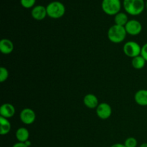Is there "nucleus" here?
I'll use <instances>...</instances> for the list:
<instances>
[{
	"label": "nucleus",
	"instance_id": "obj_1",
	"mask_svg": "<svg viewBox=\"0 0 147 147\" xmlns=\"http://www.w3.org/2000/svg\"><path fill=\"white\" fill-rule=\"evenodd\" d=\"M123 7L127 14L137 16L142 14L146 7L144 0H123Z\"/></svg>",
	"mask_w": 147,
	"mask_h": 147
},
{
	"label": "nucleus",
	"instance_id": "obj_2",
	"mask_svg": "<svg viewBox=\"0 0 147 147\" xmlns=\"http://www.w3.org/2000/svg\"><path fill=\"white\" fill-rule=\"evenodd\" d=\"M127 32L126 31L125 27L123 26L114 25L111 26L108 31V38L111 42L113 43H121L126 39Z\"/></svg>",
	"mask_w": 147,
	"mask_h": 147
},
{
	"label": "nucleus",
	"instance_id": "obj_3",
	"mask_svg": "<svg viewBox=\"0 0 147 147\" xmlns=\"http://www.w3.org/2000/svg\"><path fill=\"white\" fill-rule=\"evenodd\" d=\"M47 16L52 19H60L65 13V7L62 2L54 1L49 3L46 7Z\"/></svg>",
	"mask_w": 147,
	"mask_h": 147
},
{
	"label": "nucleus",
	"instance_id": "obj_4",
	"mask_svg": "<svg viewBox=\"0 0 147 147\" xmlns=\"http://www.w3.org/2000/svg\"><path fill=\"white\" fill-rule=\"evenodd\" d=\"M101 8L108 15L115 16L120 12L121 2V0H103L101 3Z\"/></svg>",
	"mask_w": 147,
	"mask_h": 147
},
{
	"label": "nucleus",
	"instance_id": "obj_5",
	"mask_svg": "<svg viewBox=\"0 0 147 147\" xmlns=\"http://www.w3.org/2000/svg\"><path fill=\"white\" fill-rule=\"evenodd\" d=\"M123 51L127 57L134 58V57L141 55L142 47L136 42L129 41L125 43L123 45Z\"/></svg>",
	"mask_w": 147,
	"mask_h": 147
},
{
	"label": "nucleus",
	"instance_id": "obj_6",
	"mask_svg": "<svg viewBox=\"0 0 147 147\" xmlns=\"http://www.w3.org/2000/svg\"><path fill=\"white\" fill-rule=\"evenodd\" d=\"M125 29L128 34L136 36L140 34L142 31V25L139 21L136 20H129L125 25Z\"/></svg>",
	"mask_w": 147,
	"mask_h": 147
},
{
	"label": "nucleus",
	"instance_id": "obj_7",
	"mask_svg": "<svg viewBox=\"0 0 147 147\" xmlns=\"http://www.w3.org/2000/svg\"><path fill=\"white\" fill-rule=\"evenodd\" d=\"M20 119L23 123L26 125H30L34 122L36 119L35 112L32 109L26 108L24 109L20 114Z\"/></svg>",
	"mask_w": 147,
	"mask_h": 147
},
{
	"label": "nucleus",
	"instance_id": "obj_8",
	"mask_svg": "<svg viewBox=\"0 0 147 147\" xmlns=\"http://www.w3.org/2000/svg\"><path fill=\"white\" fill-rule=\"evenodd\" d=\"M96 109L98 117L100 118V119H103V120L108 119L112 114L111 107L107 103H99V105Z\"/></svg>",
	"mask_w": 147,
	"mask_h": 147
},
{
	"label": "nucleus",
	"instance_id": "obj_9",
	"mask_svg": "<svg viewBox=\"0 0 147 147\" xmlns=\"http://www.w3.org/2000/svg\"><path fill=\"white\" fill-rule=\"evenodd\" d=\"M31 15L33 19L37 21H40L47 16V9L43 5L34 6L31 11Z\"/></svg>",
	"mask_w": 147,
	"mask_h": 147
},
{
	"label": "nucleus",
	"instance_id": "obj_10",
	"mask_svg": "<svg viewBox=\"0 0 147 147\" xmlns=\"http://www.w3.org/2000/svg\"><path fill=\"white\" fill-rule=\"evenodd\" d=\"M14 114H15V109L13 105L9 103H6L1 105V108H0V115L1 117L8 119L13 117Z\"/></svg>",
	"mask_w": 147,
	"mask_h": 147
},
{
	"label": "nucleus",
	"instance_id": "obj_11",
	"mask_svg": "<svg viewBox=\"0 0 147 147\" xmlns=\"http://www.w3.org/2000/svg\"><path fill=\"white\" fill-rule=\"evenodd\" d=\"M83 103L86 107L90 109H96L99 105L98 98L94 94H91V93H89L84 96Z\"/></svg>",
	"mask_w": 147,
	"mask_h": 147
},
{
	"label": "nucleus",
	"instance_id": "obj_12",
	"mask_svg": "<svg viewBox=\"0 0 147 147\" xmlns=\"http://www.w3.org/2000/svg\"><path fill=\"white\" fill-rule=\"evenodd\" d=\"M14 50V44L9 39H2L0 41V51L2 54L9 55Z\"/></svg>",
	"mask_w": 147,
	"mask_h": 147
},
{
	"label": "nucleus",
	"instance_id": "obj_13",
	"mask_svg": "<svg viewBox=\"0 0 147 147\" xmlns=\"http://www.w3.org/2000/svg\"><path fill=\"white\" fill-rule=\"evenodd\" d=\"M135 102L138 105L142 106H147V90L142 89L135 93L134 96Z\"/></svg>",
	"mask_w": 147,
	"mask_h": 147
},
{
	"label": "nucleus",
	"instance_id": "obj_14",
	"mask_svg": "<svg viewBox=\"0 0 147 147\" xmlns=\"http://www.w3.org/2000/svg\"><path fill=\"white\" fill-rule=\"evenodd\" d=\"M15 136L19 142L25 143L26 142L29 140L30 132H29L28 129H26V128L21 127L17 130L15 133Z\"/></svg>",
	"mask_w": 147,
	"mask_h": 147
},
{
	"label": "nucleus",
	"instance_id": "obj_15",
	"mask_svg": "<svg viewBox=\"0 0 147 147\" xmlns=\"http://www.w3.org/2000/svg\"><path fill=\"white\" fill-rule=\"evenodd\" d=\"M11 123L7 119L0 116V134L1 136L7 135L11 131Z\"/></svg>",
	"mask_w": 147,
	"mask_h": 147
},
{
	"label": "nucleus",
	"instance_id": "obj_16",
	"mask_svg": "<svg viewBox=\"0 0 147 147\" xmlns=\"http://www.w3.org/2000/svg\"><path fill=\"white\" fill-rule=\"evenodd\" d=\"M114 22H115V24L125 27V25H126V24H127L128 22H129V19H128L127 14H126V13L120 11V12L118 13L117 14L115 15Z\"/></svg>",
	"mask_w": 147,
	"mask_h": 147
},
{
	"label": "nucleus",
	"instance_id": "obj_17",
	"mask_svg": "<svg viewBox=\"0 0 147 147\" xmlns=\"http://www.w3.org/2000/svg\"><path fill=\"white\" fill-rule=\"evenodd\" d=\"M146 63V61L144 60V58L142 55H139L132 58L131 65L134 68L136 69V70H141L144 67Z\"/></svg>",
	"mask_w": 147,
	"mask_h": 147
},
{
	"label": "nucleus",
	"instance_id": "obj_18",
	"mask_svg": "<svg viewBox=\"0 0 147 147\" xmlns=\"http://www.w3.org/2000/svg\"><path fill=\"white\" fill-rule=\"evenodd\" d=\"M9 77V71L6 67H0V82L4 83V81L7 80Z\"/></svg>",
	"mask_w": 147,
	"mask_h": 147
},
{
	"label": "nucleus",
	"instance_id": "obj_19",
	"mask_svg": "<svg viewBox=\"0 0 147 147\" xmlns=\"http://www.w3.org/2000/svg\"><path fill=\"white\" fill-rule=\"evenodd\" d=\"M123 144L126 147H136L138 145V142L134 137H129L125 140Z\"/></svg>",
	"mask_w": 147,
	"mask_h": 147
},
{
	"label": "nucleus",
	"instance_id": "obj_20",
	"mask_svg": "<svg viewBox=\"0 0 147 147\" xmlns=\"http://www.w3.org/2000/svg\"><path fill=\"white\" fill-rule=\"evenodd\" d=\"M36 3V0H20V4L24 8H33Z\"/></svg>",
	"mask_w": 147,
	"mask_h": 147
},
{
	"label": "nucleus",
	"instance_id": "obj_21",
	"mask_svg": "<svg viewBox=\"0 0 147 147\" xmlns=\"http://www.w3.org/2000/svg\"><path fill=\"white\" fill-rule=\"evenodd\" d=\"M141 55L144 58V60L147 62V42L142 47V52H141Z\"/></svg>",
	"mask_w": 147,
	"mask_h": 147
},
{
	"label": "nucleus",
	"instance_id": "obj_22",
	"mask_svg": "<svg viewBox=\"0 0 147 147\" xmlns=\"http://www.w3.org/2000/svg\"><path fill=\"white\" fill-rule=\"evenodd\" d=\"M12 147H28L25 144V143H22V142H18L13 145Z\"/></svg>",
	"mask_w": 147,
	"mask_h": 147
},
{
	"label": "nucleus",
	"instance_id": "obj_23",
	"mask_svg": "<svg viewBox=\"0 0 147 147\" xmlns=\"http://www.w3.org/2000/svg\"><path fill=\"white\" fill-rule=\"evenodd\" d=\"M111 147H126V146H125L124 144H123L117 143V144H113Z\"/></svg>",
	"mask_w": 147,
	"mask_h": 147
},
{
	"label": "nucleus",
	"instance_id": "obj_24",
	"mask_svg": "<svg viewBox=\"0 0 147 147\" xmlns=\"http://www.w3.org/2000/svg\"><path fill=\"white\" fill-rule=\"evenodd\" d=\"M25 144L27 145V146H28V147H30V146H31V142H30V141L28 140V141H27V142H25Z\"/></svg>",
	"mask_w": 147,
	"mask_h": 147
},
{
	"label": "nucleus",
	"instance_id": "obj_25",
	"mask_svg": "<svg viewBox=\"0 0 147 147\" xmlns=\"http://www.w3.org/2000/svg\"><path fill=\"white\" fill-rule=\"evenodd\" d=\"M139 147H147V143H143Z\"/></svg>",
	"mask_w": 147,
	"mask_h": 147
},
{
	"label": "nucleus",
	"instance_id": "obj_26",
	"mask_svg": "<svg viewBox=\"0 0 147 147\" xmlns=\"http://www.w3.org/2000/svg\"><path fill=\"white\" fill-rule=\"evenodd\" d=\"M146 8L147 9V1H146Z\"/></svg>",
	"mask_w": 147,
	"mask_h": 147
}]
</instances>
